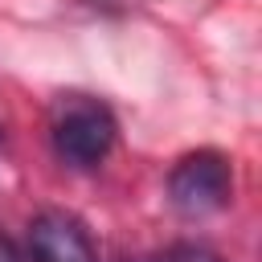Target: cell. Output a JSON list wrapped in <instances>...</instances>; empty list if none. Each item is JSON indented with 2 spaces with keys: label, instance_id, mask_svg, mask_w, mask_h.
I'll return each mask as SVG.
<instances>
[{
  "label": "cell",
  "instance_id": "1",
  "mask_svg": "<svg viewBox=\"0 0 262 262\" xmlns=\"http://www.w3.org/2000/svg\"><path fill=\"white\" fill-rule=\"evenodd\" d=\"M115 115L98 98L70 94L53 111V151L74 168H94L115 147Z\"/></svg>",
  "mask_w": 262,
  "mask_h": 262
},
{
  "label": "cell",
  "instance_id": "2",
  "mask_svg": "<svg viewBox=\"0 0 262 262\" xmlns=\"http://www.w3.org/2000/svg\"><path fill=\"white\" fill-rule=\"evenodd\" d=\"M168 196L176 213L184 217H209L229 205L233 196V172L221 151H192L184 156L168 176Z\"/></svg>",
  "mask_w": 262,
  "mask_h": 262
},
{
  "label": "cell",
  "instance_id": "3",
  "mask_svg": "<svg viewBox=\"0 0 262 262\" xmlns=\"http://www.w3.org/2000/svg\"><path fill=\"white\" fill-rule=\"evenodd\" d=\"M29 250H33V262H98L86 225L70 213H57V209L33 217Z\"/></svg>",
  "mask_w": 262,
  "mask_h": 262
},
{
  "label": "cell",
  "instance_id": "4",
  "mask_svg": "<svg viewBox=\"0 0 262 262\" xmlns=\"http://www.w3.org/2000/svg\"><path fill=\"white\" fill-rule=\"evenodd\" d=\"M156 262H221L213 250H205V246H192V242H176V246H168Z\"/></svg>",
  "mask_w": 262,
  "mask_h": 262
},
{
  "label": "cell",
  "instance_id": "5",
  "mask_svg": "<svg viewBox=\"0 0 262 262\" xmlns=\"http://www.w3.org/2000/svg\"><path fill=\"white\" fill-rule=\"evenodd\" d=\"M0 262H25V258H20V250H16L4 233H0Z\"/></svg>",
  "mask_w": 262,
  "mask_h": 262
}]
</instances>
